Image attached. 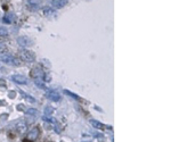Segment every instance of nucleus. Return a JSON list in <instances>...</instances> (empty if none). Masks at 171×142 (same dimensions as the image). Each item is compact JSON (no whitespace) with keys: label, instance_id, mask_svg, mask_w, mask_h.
<instances>
[{"label":"nucleus","instance_id":"ddd939ff","mask_svg":"<svg viewBox=\"0 0 171 142\" xmlns=\"http://www.w3.org/2000/svg\"><path fill=\"white\" fill-rule=\"evenodd\" d=\"M8 35V31L5 27H0V37H7Z\"/></svg>","mask_w":171,"mask_h":142},{"label":"nucleus","instance_id":"2eb2a0df","mask_svg":"<svg viewBox=\"0 0 171 142\" xmlns=\"http://www.w3.org/2000/svg\"><path fill=\"white\" fill-rule=\"evenodd\" d=\"M44 119H45V120H47V122H50V123H56V120L54 119V118H51L50 116H48V117H47V116H45Z\"/></svg>","mask_w":171,"mask_h":142},{"label":"nucleus","instance_id":"20e7f679","mask_svg":"<svg viewBox=\"0 0 171 142\" xmlns=\"http://www.w3.org/2000/svg\"><path fill=\"white\" fill-rule=\"evenodd\" d=\"M47 97H48V99L53 100V101H59L61 100V94L55 90H49L47 92Z\"/></svg>","mask_w":171,"mask_h":142},{"label":"nucleus","instance_id":"f3484780","mask_svg":"<svg viewBox=\"0 0 171 142\" xmlns=\"http://www.w3.org/2000/svg\"><path fill=\"white\" fill-rule=\"evenodd\" d=\"M6 50V46L3 43H0V53H2V51H5Z\"/></svg>","mask_w":171,"mask_h":142},{"label":"nucleus","instance_id":"dca6fc26","mask_svg":"<svg viewBox=\"0 0 171 142\" xmlns=\"http://www.w3.org/2000/svg\"><path fill=\"white\" fill-rule=\"evenodd\" d=\"M26 114H32V115H35L37 114V111L34 110V109H29V110H25Z\"/></svg>","mask_w":171,"mask_h":142},{"label":"nucleus","instance_id":"423d86ee","mask_svg":"<svg viewBox=\"0 0 171 142\" xmlns=\"http://www.w3.org/2000/svg\"><path fill=\"white\" fill-rule=\"evenodd\" d=\"M12 80L18 84H26L28 83V78H26L24 75H14V76H12Z\"/></svg>","mask_w":171,"mask_h":142},{"label":"nucleus","instance_id":"0eeeda50","mask_svg":"<svg viewBox=\"0 0 171 142\" xmlns=\"http://www.w3.org/2000/svg\"><path fill=\"white\" fill-rule=\"evenodd\" d=\"M16 130L18 131L19 133H24L25 131H26V129H28V125H26V123L25 122H17L16 123Z\"/></svg>","mask_w":171,"mask_h":142},{"label":"nucleus","instance_id":"6e6552de","mask_svg":"<svg viewBox=\"0 0 171 142\" xmlns=\"http://www.w3.org/2000/svg\"><path fill=\"white\" fill-rule=\"evenodd\" d=\"M66 2H67V0H51V5L55 8H62L66 5Z\"/></svg>","mask_w":171,"mask_h":142},{"label":"nucleus","instance_id":"a211bd4d","mask_svg":"<svg viewBox=\"0 0 171 142\" xmlns=\"http://www.w3.org/2000/svg\"><path fill=\"white\" fill-rule=\"evenodd\" d=\"M17 109H18V110H22V111H25L24 105H18V106H17Z\"/></svg>","mask_w":171,"mask_h":142},{"label":"nucleus","instance_id":"f03ea898","mask_svg":"<svg viewBox=\"0 0 171 142\" xmlns=\"http://www.w3.org/2000/svg\"><path fill=\"white\" fill-rule=\"evenodd\" d=\"M19 55H21V58L23 60H25V62H28V63H32L35 59L34 53L32 51H29V50H21Z\"/></svg>","mask_w":171,"mask_h":142},{"label":"nucleus","instance_id":"1a4fd4ad","mask_svg":"<svg viewBox=\"0 0 171 142\" xmlns=\"http://www.w3.org/2000/svg\"><path fill=\"white\" fill-rule=\"evenodd\" d=\"M32 76L35 77V80H38V78H42L44 77V73L40 71V69H33V72H32Z\"/></svg>","mask_w":171,"mask_h":142},{"label":"nucleus","instance_id":"f257e3e1","mask_svg":"<svg viewBox=\"0 0 171 142\" xmlns=\"http://www.w3.org/2000/svg\"><path fill=\"white\" fill-rule=\"evenodd\" d=\"M0 62L8 64V65H13V66H18L19 62L16 58H14L12 55L9 53H0Z\"/></svg>","mask_w":171,"mask_h":142},{"label":"nucleus","instance_id":"9b49d317","mask_svg":"<svg viewBox=\"0 0 171 142\" xmlns=\"http://www.w3.org/2000/svg\"><path fill=\"white\" fill-rule=\"evenodd\" d=\"M53 111H54V108L53 107H50V106H47L46 108H45V115H51L53 114Z\"/></svg>","mask_w":171,"mask_h":142},{"label":"nucleus","instance_id":"7ed1b4c3","mask_svg":"<svg viewBox=\"0 0 171 142\" xmlns=\"http://www.w3.org/2000/svg\"><path fill=\"white\" fill-rule=\"evenodd\" d=\"M16 41H17L18 46H21V47H29L32 44V40L29 39L28 37H19V38H17Z\"/></svg>","mask_w":171,"mask_h":142},{"label":"nucleus","instance_id":"4468645a","mask_svg":"<svg viewBox=\"0 0 171 142\" xmlns=\"http://www.w3.org/2000/svg\"><path fill=\"white\" fill-rule=\"evenodd\" d=\"M40 81H42V80H40V78H38V80H35V84H37L38 87L39 88H42V89H46V87H45V84L44 83H41Z\"/></svg>","mask_w":171,"mask_h":142},{"label":"nucleus","instance_id":"39448f33","mask_svg":"<svg viewBox=\"0 0 171 142\" xmlns=\"http://www.w3.org/2000/svg\"><path fill=\"white\" fill-rule=\"evenodd\" d=\"M39 136V130H38L37 127H34L33 130H31L29 132L28 134V139L30 140V142H34L37 140V138Z\"/></svg>","mask_w":171,"mask_h":142},{"label":"nucleus","instance_id":"f8f14e48","mask_svg":"<svg viewBox=\"0 0 171 142\" xmlns=\"http://www.w3.org/2000/svg\"><path fill=\"white\" fill-rule=\"evenodd\" d=\"M64 92H65V94H67V96H71V97H73V98H74V99H77V100H79V99H80V97H79V96H77V94H74V93H72L71 91H68V90H65Z\"/></svg>","mask_w":171,"mask_h":142},{"label":"nucleus","instance_id":"9d476101","mask_svg":"<svg viewBox=\"0 0 171 142\" xmlns=\"http://www.w3.org/2000/svg\"><path fill=\"white\" fill-rule=\"evenodd\" d=\"M89 123H90L91 125H93V126L95 127V129H98V130H102L103 127H104V125H103L102 123H99V122H98V120H95V119H90V120H89Z\"/></svg>","mask_w":171,"mask_h":142}]
</instances>
